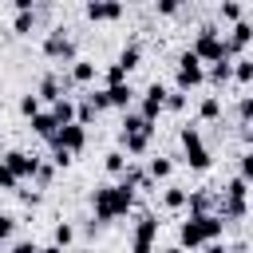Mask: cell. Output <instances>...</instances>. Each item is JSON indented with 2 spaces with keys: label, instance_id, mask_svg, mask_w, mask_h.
Masks as SVG:
<instances>
[{
  "label": "cell",
  "instance_id": "cell-1",
  "mask_svg": "<svg viewBox=\"0 0 253 253\" xmlns=\"http://www.w3.org/2000/svg\"><path fill=\"white\" fill-rule=\"evenodd\" d=\"M134 206V186L126 182H115V186H99L91 194V210H95V221H115V217H126Z\"/></svg>",
  "mask_w": 253,
  "mask_h": 253
},
{
  "label": "cell",
  "instance_id": "cell-2",
  "mask_svg": "<svg viewBox=\"0 0 253 253\" xmlns=\"http://www.w3.org/2000/svg\"><path fill=\"white\" fill-rule=\"evenodd\" d=\"M221 229H225V221L217 213H190L178 229V249H198V245L221 241Z\"/></svg>",
  "mask_w": 253,
  "mask_h": 253
},
{
  "label": "cell",
  "instance_id": "cell-3",
  "mask_svg": "<svg viewBox=\"0 0 253 253\" xmlns=\"http://www.w3.org/2000/svg\"><path fill=\"white\" fill-rule=\"evenodd\" d=\"M194 59L198 63H221L225 59V43H221V32L213 28V24H202L198 28V36H194Z\"/></svg>",
  "mask_w": 253,
  "mask_h": 253
},
{
  "label": "cell",
  "instance_id": "cell-4",
  "mask_svg": "<svg viewBox=\"0 0 253 253\" xmlns=\"http://www.w3.org/2000/svg\"><path fill=\"white\" fill-rule=\"evenodd\" d=\"M182 150H186V166H190V170H210L213 154L206 150V142H202V130H198V126H182Z\"/></svg>",
  "mask_w": 253,
  "mask_h": 253
},
{
  "label": "cell",
  "instance_id": "cell-5",
  "mask_svg": "<svg viewBox=\"0 0 253 253\" xmlns=\"http://www.w3.org/2000/svg\"><path fill=\"white\" fill-rule=\"evenodd\" d=\"M174 83H178L174 91H182V95H186L190 87H202V83H206V67L194 59V51H190V47L178 55V75H174Z\"/></svg>",
  "mask_w": 253,
  "mask_h": 253
},
{
  "label": "cell",
  "instance_id": "cell-6",
  "mask_svg": "<svg viewBox=\"0 0 253 253\" xmlns=\"http://www.w3.org/2000/svg\"><path fill=\"white\" fill-rule=\"evenodd\" d=\"M43 55L75 63V40L67 36V28H51V32H47V40H43Z\"/></svg>",
  "mask_w": 253,
  "mask_h": 253
},
{
  "label": "cell",
  "instance_id": "cell-7",
  "mask_svg": "<svg viewBox=\"0 0 253 253\" xmlns=\"http://www.w3.org/2000/svg\"><path fill=\"white\" fill-rule=\"evenodd\" d=\"M154 237H158V217H154V213H138L130 253H154Z\"/></svg>",
  "mask_w": 253,
  "mask_h": 253
},
{
  "label": "cell",
  "instance_id": "cell-8",
  "mask_svg": "<svg viewBox=\"0 0 253 253\" xmlns=\"http://www.w3.org/2000/svg\"><path fill=\"white\" fill-rule=\"evenodd\" d=\"M0 166H4V170H12L16 178H32V174H36V166H40V158H36V154H28V150H4V154H0Z\"/></svg>",
  "mask_w": 253,
  "mask_h": 253
},
{
  "label": "cell",
  "instance_id": "cell-9",
  "mask_svg": "<svg viewBox=\"0 0 253 253\" xmlns=\"http://www.w3.org/2000/svg\"><path fill=\"white\" fill-rule=\"evenodd\" d=\"M51 146H59V150H67V154L83 150V146H87V126H79V123L59 126V130H55V138H51Z\"/></svg>",
  "mask_w": 253,
  "mask_h": 253
},
{
  "label": "cell",
  "instance_id": "cell-10",
  "mask_svg": "<svg viewBox=\"0 0 253 253\" xmlns=\"http://www.w3.org/2000/svg\"><path fill=\"white\" fill-rule=\"evenodd\" d=\"M249 40H253V24H249V20H237V24L229 28V36H221V43H225V59H237V51H241Z\"/></svg>",
  "mask_w": 253,
  "mask_h": 253
},
{
  "label": "cell",
  "instance_id": "cell-11",
  "mask_svg": "<svg viewBox=\"0 0 253 253\" xmlns=\"http://www.w3.org/2000/svg\"><path fill=\"white\" fill-rule=\"evenodd\" d=\"M162 99H166V87H162V83H150L146 95H142V111H138V115H142L146 123H154V119L162 115Z\"/></svg>",
  "mask_w": 253,
  "mask_h": 253
},
{
  "label": "cell",
  "instance_id": "cell-12",
  "mask_svg": "<svg viewBox=\"0 0 253 253\" xmlns=\"http://www.w3.org/2000/svg\"><path fill=\"white\" fill-rule=\"evenodd\" d=\"M83 12H87V20H119L123 16V4L119 0H91Z\"/></svg>",
  "mask_w": 253,
  "mask_h": 253
},
{
  "label": "cell",
  "instance_id": "cell-13",
  "mask_svg": "<svg viewBox=\"0 0 253 253\" xmlns=\"http://www.w3.org/2000/svg\"><path fill=\"white\" fill-rule=\"evenodd\" d=\"M47 115L55 119V126H67V123H75V99H71V95H63V99H55Z\"/></svg>",
  "mask_w": 253,
  "mask_h": 253
},
{
  "label": "cell",
  "instance_id": "cell-14",
  "mask_svg": "<svg viewBox=\"0 0 253 253\" xmlns=\"http://www.w3.org/2000/svg\"><path fill=\"white\" fill-rule=\"evenodd\" d=\"M36 99H40V103H43V99H47V103L63 99V83H59V75H43L40 87H36Z\"/></svg>",
  "mask_w": 253,
  "mask_h": 253
},
{
  "label": "cell",
  "instance_id": "cell-15",
  "mask_svg": "<svg viewBox=\"0 0 253 253\" xmlns=\"http://www.w3.org/2000/svg\"><path fill=\"white\" fill-rule=\"evenodd\" d=\"M107 91V107H130V99H134V87L130 83H119V87H103Z\"/></svg>",
  "mask_w": 253,
  "mask_h": 253
},
{
  "label": "cell",
  "instance_id": "cell-16",
  "mask_svg": "<svg viewBox=\"0 0 253 253\" xmlns=\"http://www.w3.org/2000/svg\"><path fill=\"white\" fill-rule=\"evenodd\" d=\"M198 119H202V123H217V119H221V95H202Z\"/></svg>",
  "mask_w": 253,
  "mask_h": 253
},
{
  "label": "cell",
  "instance_id": "cell-17",
  "mask_svg": "<svg viewBox=\"0 0 253 253\" xmlns=\"http://www.w3.org/2000/svg\"><path fill=\"white\" fill-rule=\"evenodd\" d=\"M138 59H142V47H138V43H126V47L119 51V59H115V67H123V71L130 75V71L138 67Z\"/></svg>",
  "mask_w": 253,
  "mask_h": 253
},
{
  "label": "cell",
  "instance_id": "cell-18",
  "mask_svg": "<svg viewBox=\"0 0 253 253\" xmlns=\"http://www.w3.org/2000/svg\"><path fill=\"white\" fill-rule=\"evenodd\" d=\"M229 71H233V83H253V59H245V55H237V59H229Z\"/></svg>",
  "mask_w": 253,
  "mask_h": 253
},
{
  "label": "cell",
  "instance_id": "cell-19",
  "mask_svg": "<svg viewBox=\"0 0 253 253\" xmlns=\"http://www.w3.org/2000/svg\"><path fill=\"white\" fill-rule=\"evenodd\" d=\"M71 83H79V87L95 83V63H91V59H75V63H71Z\"/></svg>",
  "mask_w": 253,
  "mask_h": 253
},
{
  "label": "cell",
  "instance_id": "cell-20",
  "mask_svg": "<svg viewBox=\"0 0 253 253\" xmlns=\"http://www.w3.org/2000/svg\"><path fill=\"white\" fill-rule=\"evenodd\" d=\"M32 130H36V134H40V138H47V142H51V138H55V130H59V126H55V119H51V115H47V111H40V115H32Z\"/></svg>",
  "mask_w": 253,
  "mask_h": 253
},
{
  "label": "cell",
  "instance_id": "cell-21",
  "mask_svg": "<svg viewBox=\"0 0 253 253\" xmlns=\"http://www.w3.org/2000/svg\"><path fill=\"white\" fill-rule=\"evenodd\" d=\"M138 130H150V134H154V123H146L138 111H126V115H123V130H119V134H138Z\"/></svg>",
  "mask_w": 253,
  "mask_h": 253
},
{
  "label": "cell",
  "instance_id": "cell-22",
  "mask_svg": "<svg viewBox=\"0 0 253 253\" xmlns=\"http://www.w3.org/2000/svg\"><path fill=\"white\" fill-rule=\"evenodd\" d=\"M119 138H123L126 154H146V150H150V130H138V134H119Z\"/></svg>",
  "mask_w": 253,
  "mask_h": 253
},
{
  "label": "cell",
  "instance_id": "cell-23",
  "mask_svg": "<svg viewBox=\"0 0 253 253\" xmlns=\"http://www.w3.org/2000/svg\"><path fill=\"white\" fill-rule=\"evenodd\" d=\"M146 174H150V182H166V178L174 174V162L158 154V158H150V170H146Z\"/></svg>",
  "mask_w": 253,
  "mask_h": 253
},
{
  "label": "cell",
  "instance_id": "cell-24",
  "mask_svg": "<svg viewBox=\"0 0 253 253\" xmlns=\"http://www.w3.org/2000/svg\"><path fill=\"white\" fill-rule=\"evenodd\" d=\"M186 194H190V190H182V186H166L162 206H166V210H182V206H186Z\"/></svg>",
  "mask_w": 253,
  "mask_h": 253
},
{
  "label": "cell",
  "instance_id": "cell-25",
  "mask_svg": "<svg viewBox=\"0 0 253 253\" xmlns=\"http://www.w3.org/2000/svg\"><path fill=\"white\" fill-rule=\"evenodd\" d=\"M229 79H233L229 59H221V63H213V67H210V83H213V87H221V83H229Z\"/></svg>",
  "mask_w": 253,
  "mask_h": 253
},
{
  "label": "cell",
  "instance_id": "cell-26",
  "mask_svg": "<svg viewBox=\"0 0 253 253\" xmlns=\"http://www.w3.org/2000/svg\"><path fill=\"white\" fill-rule=\"evenodd\" d=\"M221 20H229V24L245 20V4H237V0H225V4H221Z\"/></svg>",
  "mask_w": 253,
  "mask_h": 253
},
{
  "label": "cell",
  "instance_id": "cell-27",
  "mask_svg": "<svg viewBox=\"0 0 253 253\" xmlns=\"http://www.w3.org/2000/svg\"><path fill=\"white\" fill-rule=\"evenodd\" d=\"M36 28V12H16V20H12V32H20V36H28Z\"/></svg>",
  "mask_w": 253,
  "mask_h": 253
},
{
  "label": "cell",
  "instance_id": "cell-28",
  "mask_svg": "<svg viewBox=\"0 0 253 253\" xmlns=\"http://www.w3.org/2000/svg\"><path fill=\"white\" fill-rule=\"evenodd\" d=\"M103 166H107L111 174H119V178H123V170H126V154H123V150H111V154L103 158Z\"/></svg>",
  "mask_w": 253,
  "mask_h": 253
},
{
  "label": "cell",
  "instance_id": "cell-29",
  "mask_svg": "<svg viewBox=\"0 0 253 253\" xmlns=\"http://www.w3.org/2000/svg\"><path fill=\"white\" fill-rule=\"evenodd\" d=\"M221 194H225V198H245V194H249V182H245V178H237V174H233V178H229V182H225V190H221Z\"/></svg>",
  "mask_w": 253,
  "mask_h": 253
},
{
  "label": "cell",
  "instance_id": "cell-30",
  "mask_svg": "<svg viewBox=\"0 0 253 253\" xmlns=\"http://www.w3.org/2000/svg\"><path fill=\"white\" fill-rule=\"evenodd\" d=\"M71 241H75V225H67V221H59V225H55V241H51V245H59V249H67Z\"/></svg>",
  "mask_w": 253,
  "mask_h": 253
},
{
  "label": "cell",
  "instance_id": "cell-31",
  "mask_svg": "<svg viewBox=\"0 0 253 253\" xmlns=\"http://www.w3.org/2000/svg\"><path fill=\"white\" fill-rule=\"evenodd\" d=\"M119 83H126V71H123V67H115V63H111V67H107V71H103V87H119Z\"/></svg>",
  "mask_w": 253,
  "mask_h": 253
},
{
  "label": "cell",
  "instance_id": "cell-32",
  "mask_svg": "<svg viewBox=\"0 0 253 253\" xmlns=\"http://www.w3.org/2000/svg\"><path fill=\"white\" fill-rule=\"evenodd\" d=\"M162 111H186V95H182V91H166Z\"/></svg>",
  "mask_w": 253,
  "mask_h": 253
},
{
  "label": "cell",
  "instance_id": "cell-33",
  "mask_svg": "<svg viewBox=\"0 0 253 253\" xmlns=\"http://www.w3.org/2000/svg\"><path fill=\"white\" fill-rule=\"evenodd\" d=\"M20 115H24V119H32V115H40V99H36V91H28V95L20 99Z\"/></svg>",
  "mask_w": 253,
  "mask_h": 253
},
{
  "label": "cell",
  "instance_id": "cell-34",
  "mask_svg": "<svg viewBox=\"0 0 253 253\" xmlns=\"http://www.w3.org/2000/svg\"><path fill=\"white\" fill-rule=\"evenodd\" d=\"M249 119H253V99H249V95H241V103H237V123H241V126H249Z\"/></svg>",
  "mask_w": 253,
  "mask_h": 253
},
{
  "label": "cell",
  "instance_id": "cell-35",
  "mask_svg": "<svg viewBox=\"0 0 253 253\" xmlns=\"http://www.w3.org/2000/svg\"><path fill=\"white\" fill-rule=\"evenodd\" d=\"M237 178H245V182L253 178V154H249V150H245V154L237 158Z\"/></svg>",
  "mask_w": 253,
  "mask_h": 253
},
{
  "label": "cell",
  "instance_id": "cell-36",
  "mask_svg": "<svg viewBox=\"0 0 253 253\" xmlns=\"http://www.w3.org/2000/svg\"><path fill=\"white\" fill-rule=\"evenodd\" d=\"M32 178H36V182H40V186H47V182H51V178H55V166H51V162H40V166H36V174H32Z\"/></svg>",
  "mask_w": 253,
  "mask_h": 253
},
{
  "label": "cell",
  "instance_id": "cell-37",
  "mask_svg": "<svg viewBox=\"0 0 253 253\" xmlns=\"http://www.w3.org/2000/svg\"><path fill=\"white\" fill-rule=\"evenodd\" d=\"M51 166H55V170H67V166H71V154L59 150V146H51Z\"/></svg>",
  "mask_w": 253,
  "mask_h": 253
},
{
  "label": "cell",
  "instance_id": "cell-38",
  "mask_svg": "<svg viewBox=\"0 0 253 253\" xmlns=\"http://www.w3.org/2000/svg\"><path fill=\"white\" fill-rule=\"evenodd\" d=\"M16 186H20V178H16L12 170H4V166H0V190H16Z\"/></svg>",
  "mask_w": 253,
  "mask_h": 253
},
{
  "label": "cell",
  "instance_id": "cell-39",
  "mask_svg": "<svg viewBox=\"0 0 253 253\" xmlns=\"http://www.w3.org/2000/svg\"><path fill=\"white\" fill-rule=\"evenodd\" d=\"M12 229H16V217L0 213V241H8V237H12Z\"/></svg>",
  "mask_w": 253,
  "mask_h": 253
},
{
  "label": "cell",
  "instance_id": "cell-40",
  "mask_svg": "<svg viewBox=\"0 0 253 253\" xmlns=\"http://www.w3.org/2000/svg\"><path fill=\"white\" fill-rule=\"evenodd\" d=\"M178 8H182L178 0H158V12H162V16H178Z\"/></svg>",
  "mask_w": 253,
  "mask_h": 253
},
{
  "label": "cell",
  "instance_id": "cell-41",
  "mask_svg": "<svg viewBox=\"0 0 253 253\" xmlns=\"http://www.w3.org/2000/svg\"><path fill=\"white\" fill-rule=\"evenodd\" d=\"M12 253H40V245H36V241H16Z\"/></svg>",
  "mask_w": 253,
  "mask_h": 253
},
{
  "label": "cell",
  "instance_id": "cell-42",
  "mask_svg": "<svg viewBox=\"0 0 253 253\" xmlns=\"http://www.w3.org/2000/svg\"><path fill=\"white\" fill-rule=\"evenodd\" d=\"M12 8H16V12H36V8H32V0H12Z\"/></svg>",
  "mask_w": 253,
  "mask_h": 253
},
{
  "label": "cell",
  "instance_id": "cell-43",
  "mask_svg": "<svg viewBox=\"0 0 253 253\" xmlns=\"http://www.w3.org/2000/svg\"><path fill=\"white\" fill-rule=\"evenodd\" d=\"M206 253H229V245H221V241H210V245H206Z\"/></svg>",
  "mask_w": 253,
  "mask_h": 253
},
{
  "label": "cell",
  "instance_id": "cell-44",
  "mask_svg": "<svg viewBox=\"0 0 253 253\" xmlns=\"http://www.w3.org/2000/svg\"><path fill=\"white\" fill-rule=\"evenodd\" d=\"M40 253H63V249H59V245H43Z\"/></svg>",
  "mask_w": 253,
  "mask_h": 253
},
{
  "label": "cell",
  "instance_id": "cell-45",
  "mask_svg": "<svg viewBox=\"0 0 253 253\" xmlns=\"http://www.w3.org/2000/svg\"><path fill=\"white\" fill-rule=\"evenodd\" d=\"M162 253H182V249H178V245H170V249H162Z\"/></svg>",
  "mask_w": 253,
  "mask_h": 253
},
{
  "label": "cell",
  "instance_id": "cell-46",
  "mask_svg": "<svg viewBox=\"0 0 253 253\" xmlns=\"http://www.w3.org/2000/svg\"><path fill=\"white\" fill-rule=\"evenodd\" d=\"M75 253H91V249H75Z\"/></svg>",
  "mask_w": 253,
  "mask_h": 253
},
{
  "label": "cell",
  "instance_id": "cell-47",
  "mask_svg": "<svg viewBox=\"0 0 253 253\" xmlns=\"http://www.w3.org/2000/svg\"><path fill=\"white\" fill-rule=\"evenodd\" d=\"M0 154H4V142H0Z\"/></svg>",
  "mask_w": 253,
  "mask_h": 253
},
{
  "label": "cell",
  "instance_id": "cell-48",
  "mask_svg": "<svg viewBox=\"0 0 253 253\" xmlns=\"http://www.w3.org/2000/svg\"><path fill=\"white\" fill-rule=\"evenodd\" d=\"M0 213H4V210H0Z\"/></svg>",
  "mask_w": 253,
  "mask_h": 253
}]
</instances>
